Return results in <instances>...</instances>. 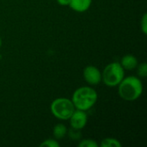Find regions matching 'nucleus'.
Returning <instances> with one entry per match:
<instances>
[{"instance_id":"obj_4","label":"nucleus","mask_w":147,"mask_h":147,"mask_svg":"<svg viewBox=\"0 0 147 147\" xmlns=\"http://www.w3.org/2000/svg\"><path fill=\"white\" fill-rule=\"evenodd\" d=\"M51 111L53 115L59 120H69L73 112L75 107L71 100L68 98H57L51 104Z\"/></svg>"},{"instance_id":"obj_6","label":"nucleus","mask_w":147,"mask_h":147,"mask_svg":"<svg viewBox=\"0 0 147 147\" xmlns=\"http://www.w3.org/2000/svg\"><path fill=\"white\" fill-rule=\"evenodd\" d=\"M69 120H70V124L72 128L77 129V130H81L87 124L88 116L84 111L77 109L73 112V114L71 115Z\"/></svg>"},{"instance_id":"obj_2","label":"nucleus","mask_w":147,"mask_h":147,"mask_svg":"<svg viewBox=\"0 0 147 147\" xmlns=\"http://www.w3.org/2000/svg\"><path fill=\"white\" fill-rule=\"evenodd\" d=\"M97 94L91 87H81L75 90L71 102L75 109L86 111L91 109L96 102Z\"/></svg>"},{"instance_id":"obj_13","label":"nucleus","mask_w":147,"mask_h":147,"mask_svg":"<svg viewBox=\"0 0 147 147\" xmlns=\"http://www.w3.org/2000/svg\"><path fill=\"white\" fill-rule=\"evenodd\" d=\"M40 146H47V147H59V144L58 143V141L54 140H47L45 141H43L40 144Z\"/></svg>"},{"instance_id":"obj_5","label":"nucleus","mask_w":147,"mask_h":147,"mask_svg":"<svg viewBox=\"0 0 147 147\" xmlns=\"http://www.w3.org/2000/svg\"><path fill=\"white\" fill-rule=\"evenodd\" d=\"M83 75L84 80L91 85L98 84L102 81V73L96 66L93 65H89L85 67Z\"/></svg>"},{"instance_id":"obj_11","label":"nucleus","mask_w":147,"mask_h":147,"mask_svg":"<svg viewBox=\"0 0 147 147\" xmlns=\"http://www.w3.org/2000/svg\"><path fill=\"white\" fill-rule=\"evenodd\" d=\"M78 146L80 147H97L98 145L97 143L93 140H82L79 144H78Z\"/></svg>"},{"instance_id":"obj_16","label":"nucleus","mask_w":147,"mask_h":147,"mask_svg":"<svg viewBox=\"0 0 147 147\" xmlns=\"http://www.w3.org/2000/svg\"><path fill=\"white\" fill-rule=\"evenodd\" d=\"M1 46H2V40H1V38H0V47H1Z\"/></svg>"},{"instance_id":"obj_12","label":"nucleus","mask_w":147,"mask_h":147,"mask_svg":"<svg viewBox=\"0 0 147 147\" xmlns=\"http://www.w3.org/2000/svg\"><path fill=\"white\" fill-rule=\"evenodd\" d=\"M138 74L141 78H146L147 76V65L146 63H142L138 68Z\"/></svg>"},{"instance_id":"obj_1","label":"nucleus","mask_w":147,"mask_h":147,"mask_svg":"<svg viewBox=\"0 0 147 147\" xmlns=\"http://www.w3.org/2000/svg\"><path fill=\"white\" fill-rule=\"evenodd\" d=\"M118 85L119 95L126 101H135L143 92L142 82L140 78L134 76L124 78Z\"/></svg>"},{"instance_id":"obj_9","label":"nucleus","mask_w":147,"mask_h":147,"mask_svg":"<svg viewBox=\"0 0 147 147\" xmlns=\"http://www.w3.org/2000/svg\"><path fill=\"white\" fill-rule=\"evenodd\" d=\"M66 127L63 124H57L53 128V135L57 140L64 138L65 135L66 134Z\"/></svg>"},{"instance_id":"obj_3","label":"nucleus","mask_w":147,"mask_h":147,"mask_svg":"<svg viewBox=\"0 0 147 147\" xmlns=\"http://www.w3.org/2000/svg\"><path fill=\"white\" fill-rule=\"evenodd\" d=\"M124 69L120 63L109 64L102 73V80L109 87L117 86L124 78Z\"/></svg>"},{"instance_id":"obj_10","label":"nucleus","mask_w":147,"mask_h":147,"mask_svg":"<svg viewBox=\"0 0 147 147\" xmlns=\"http://www.w3.org/2000/svg\"><path fill=\"white\" fill-rule=\"evenodd\" d=\"M101 146L102 147H121V144L120 141H118L116 139L113 138H107L104 139L101 142Z\"/></svg>"},{"instance_id":"obj_8","label":"nucleus","mask_w":147,"mask_h":147,"mask_svg":"<svg viewBox=\"0 0 147 147\" xmlns=\"http://www.w3.org/2000/svg\"><path fill=\"white\" fill-rule=\"evenodd\" d=\"M121 66L123 67L124 70H134V68L137 67L138 65V60L134 56V55H125L122 59H121Z\"/></svg>"},{"instance_id":"obj_7","label":"nucleus","mask_w":147,"mask_h":147,"mask_svg":"<svg viewBox=\"0 0 147 147\" xmlns=\"http://www.w3.org/2000/svg\"><path fill=\"white\" fill-rule=\"evenodd\" d=\"M91 1L92 0H71L69 6L77 12H84L90 8Z\"/></svg>"},{"instance_id":"obj_15","label":"nucleus","mask_w":147,"mask_h":147,"mask_svg":"<svg viewBox=\"0 0 147 147\" xmlns=\"http://www.w3.org/2000/svg\"><path fill=\"white\" fill-rule=\"evenodd\" d=\"M57 1L62 6H67V5H69L70 4V2H71V0H57Z\"/></svg>"},{"instance_id":"obj_14","label":"nucleus","mask_w":147,"mask_h":147,"mask_svg":"<svg viewBox=\"0 0 147 147\" xmlns=\"http://www.w3.org/2000/svg\"><path fill=\"white\" fill-rule=\"evenodd\" d=\"M141 29L145 34H147V14L146 13L143 16V18L141 20Z\"/></svg>"}]
</instances>
